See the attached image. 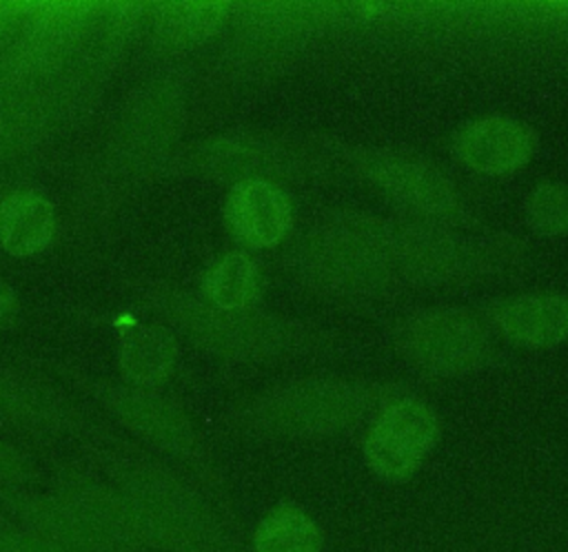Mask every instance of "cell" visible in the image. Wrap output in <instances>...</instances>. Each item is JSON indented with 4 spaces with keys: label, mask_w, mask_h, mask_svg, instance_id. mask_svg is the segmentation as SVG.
Returning a JSON list of instances; mask_svg holds the SVG:
<instances>
[{
    "label": "cell",
    "mask_w": 568,
    "mask_h": 552,
    "mask_svg": "<svg viewBox=\"0 0 568 552\" xmlns=\"http://www.w3.org/2000/svg\"><path fill=\"white\" fill-rule=\"evenodd\" d=\"M302 279L317 293L366 299L402 284L397 222L373 213H326L302 239L297 253Z\"/></svg>",
    "instance_id": "1"
},
{
    "label": "cell",
    "mask_w": 568,
    "mask_h": 552,
    "mask_svg": "<svg viewBox=\"0 0 568 552\" xmlns=\"http://www.w3.org/2000/svg\"><path fill=\"white\" fill-rule=\"evenodd\" d=\"M155 310L200 348L233 361H268L313 350L322 337L297 319L262 310H222L202 295L166 293Z\"/></svg>",
    "instance_id": "2"
},
{
    "label": "cell",
    "mask_w": 568,
    "mask_h": 552,
    "mask_svg": "<svg viewBox=\"0 0 568 552\" xmlns=\"http://www.w3.org/2000/svg\"><path fill=\"white\" fill-rule=\"evenodd\" d=\"M377 388L342 377H308L275 386L240 410V426L260 437L317 439L357 426L375 406Z\"/></svg>",
    "instance_id": "3"
},
{
    "label": "cell",
    "mask_w": 568,
    "mask_h": 552,
    "mask_svg": "<svg viewBox=\"0 0 568 552\" xmlns=\"http://www.w3.org/2000/svg\"><path fill=\"white\" fill-rule=\"evenodd\" d=\"M395 348L422 372L459 377L479 370L490 359L493 341L477 313L462 306H435L397 324Z\"/></svg>",
    "instance_id": "4"
},
{
    "label": "cell",
    "mask_w": 568,
    "mask_h": 552,
    "mask_svg": "<svg viewBox=\"0 0 568 552\" xmlns=\"http://www.w3.org/2000/svg\"><path fill=\"white\" fill-rule=\"evenodd\" d=\"M351 164L368 184L422 222L444 224L459 219L464 208L462 193L433 160L404 149L373 146L357 149Z\"/></svg>",
    "instance_id": "5"
},
{
    "label": "cell",
    "mask_w": 568,
    "mask_h": 552,
    "mask_svg": "<svg viewBox=\"0 0 568 552\" xmlns=\"http://www.w3.org/2000/svg\"><path fill=\"white\" fill-rule=\"evenodd\" d=\"M442 437L437 410L415 395H388L373 410L362 439L366 466L384 481H406Z\"/></svg>",
    "instance_id": "6"
},
{
    "label": "cell",
    "mask_w": 568,
    "mask_h": 552,
    "mask_svg": "<svg viewBox=\"0 0 568 552\" xmlns=\"http://www.w3.org/2000/svg\"><path fill=\"white\" fill-rule=\"evenodd\" d=\"M95 397L120 423L162 452L184 461H200L202 448L191 419L151 388L106 384L95 388Z\"/></svg>",
    "instance_id": "7"
},
{
    "label": "cell",
    "mask_w": 568,
    "mask_h": 552,
    "mask_svg": "<svg viewBox=\"0 0 568 552\" xmlns=\"http://www.w3.org/2000/svg\"><path fill=\"white\" fill-rule=\"evenodd\" d=\"M535 129L506 113H486L466 120L450 140L455 160L479 175H510L537 153Z\"/></svg>",
    "instance_id": "8"
},
{
    "label": "cell",
    "mask_w": 568,
    "mask_h": 552,
    "mask_svg": "<svg viewBox=\"0 0 568 552\" xmlns=\"http://www.w3.org/2000/svg\"><path fill=\"white\" fill-rule=\"evenodd\" d=\"M115 485L131 499L153 508L171 521L189 525L215 541H235L204 497L180 474L158 463H122L113 472Z\"/></svg>",
    "instance_id": "9"
},
{
    "label": "cell",
    "mask_w": 568,
    "mask_h": 552,
    "mask_svg": "<svg viewBox=\"0 0 568 552\" xmlns=\"http://www.w3.org/2000/svg\"><path fill=\"white\" fill-rule=\"evenodd\" d=\"M229 233L246 248L280 246L293 231L295 206L288 191L268 177L233 182L222 206Z\"/></svg>",
    "instance_id": "10"
},
{
    "label": "cell",
    "mask_w": 568,
    "mask_h": 552,
    "mask_svg": "<svg viewBox=\"0 0 568 552\" xmlns=\"http://www.w3.org/2000/svg\"><path fill=\"white\" fill-rule=\"evenodd\" d=\"M195 166L204 175L222 180L246 177H286L297 175L308 162V155L293 142H280L262 135H220L195 151Z\"/></svg>",
    "instance_id": "11"
},
{
    "label": "cell",
    "mask_w": 568,
    "mask_h": 552,
    "mask_svg": "<svg viewBox=\"0 0 568 552\" xmlns=\"http://www.w3.org/2000/svg\"><path fill=\"white\" fill-rule=\"evenodd\" d=\"M490 326L506 341L526 348H550L568 341V293L528 290L497 299Z\"/></svg>",
    "instance_id": "12"
},
{
    "label": "cell",
    "mask_w": 568,
    "mask_h": 552,
    "mask_svg": "<svg viewBox=\"0 0 568 552\" xmlns=\"http://www.w3.org/2000/svg\"><path fill=\"white\" fill-rule=\"evenodd\" d=\"M7 494V505L18 519L20 528L58 543L73 552H126L104 536L91 521H87L67 501L51 494Z\"/></svg>",
    "instance_id": "13"
},
{
    "label": "cell",
    "mask_w": 568,
    "mask_h": 552,
    "mask_svg": "<svg viewBox=\"0 0 568 552\" xmlns=\"http://www.w3.org/2000/svg\"><path fill=\"white\" fill-rule=\"evenodd\" d=\"M0 417L44 432L67 430L75 423L73 408L55 390L13 370H0Z\"/></svg>",
    "instance_id": "14"
},
{
    "label": "cell",
    "mask_w": 568,
    "mask_h": 552,
    "mask_svg": "<svg viewBox=\"0 0 568 552\" xmlns=\"http://www.w3.org/2000/svg\"><path fill=\"white\" fill-rule=\"evenodd\" d=\"M120 372L129 386L155 388L164 384L178 364V341L162 324H133L120 335Z\"/></svg>",
    "instance_id": "15"
},
{
    "label": "cell",
    "mask_w": 568,
    "mask_h": 552,
    "mask_svg": "<svg viewBox=\"0 0 568 552\" xmlns=\"http://www.w3.org/2000/svg\"><path fill=\"white\" fill-rule=\"evenodd\" d=\"M55 233L53 204L36 191H13L0 200V246L16 257L40 253Z\"/></svg>",
    "instance_id": "16"
},
{
    "label": "cell",
    "mask_w": 568,
    "mask_h": 552,
    "mask_svg": "<svg viewBox=\"0 0 568 552\" xmlns=\"http://www.w3.org/2000/svg\"><path fill=\"white\" fill-rule=\"evenodd\" d=\"M200 288L202 297L222 310H251L264 293V275L253 255L229 251L206 266Z\"/></svg>",
    "instance_id": "17"
},
{
    "label": "cell",
    "mask_w": 568,
    "mask_h": 552,
    "mask_svg": "<svg viewBox=\"0 0 568 552\" xmlns=\"http://www.w3.org/2000/svg\"><path fill=\"white\" fill-rule=\"evenodd\" d=\"M322 545L315 519L291 503L266 512L253 532V552H322Z\"/></svg>",
    "instance_id": "18"
},
{
    "label": "cell",
    "mask_w": 568,
    "mask_h": 552,
    "mask_svg": "<svg viewBox=\"0 0 568 552\" xmlns=\"http://www.w3.org/2000/svg\"><path fill=\"white\" fill-rule=\"evenodd\" d=\"M229 18V7L222 2H182L160 9L155 27L164 44L191 47L209 40Z\"/></svg>",
    "instance_id": "19"
},
{
    "label": "cell",
    "mask_w": 568,
    "mask_h": 552,
    "mask_svg": "<svg viewBox=\"0 0 568 552\" xmlns=\"http://www.w3.org/2000/svg\"><path fill=\"white\" fill-rule=\"evenodd\" d=\"M524 217L537 235H568V184L561 180L537 182L526 193Z\"/></svg>",
    "instance_id": "20"
},
{
    "label": "cell",
    "mask_w": 568,
    "mask_h": 552,
    "mask_svg": "<svg viewBox=\"0 0 568 552\" xmlns=\"http://www.w3.org/2000/svg\"><path fill=\"white\" fill-rule=\"evenodd\" d=\"M31 479L29 459L0 437V492H16Z\"/></svg>",
    "instance_id": "21"
},
{
    "label": "cell",
    "mask_w": 568,
    "mask_h": 552,
    "mask_svg": "<svg viewBox=\"0 0 568 552\" xmlns=\"http://www.w3.org/2000/svg\"><path fill=\"white\" fill-rule=\"evenodd\" d=\"M18 310H20V304L16 293L11 290L9 284L0 282V328L9 326L18 317Z\"/></svg>",
    "instance_id": "22"
}]
</instances>
